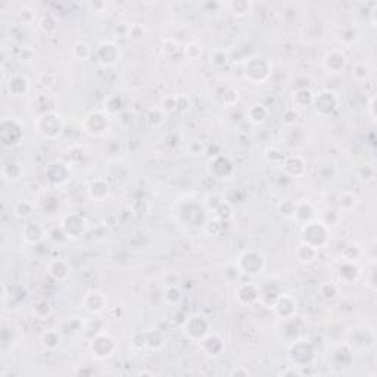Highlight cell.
Returning <instances> with one entry per match:
<instances>
[{"label":"cell","instance_id":"cell-17","mask_svg":"<svg viewBox=\"0 0 377 377\" xmlns=\"http://www.w3.org/2000/svg\"><path fill=\"white\" fill-rule=\"evenodd\" d=\"M15 214L18 217H23V218L30 217L33 214V205L30 202H27V200H21V202H18L15 205Z\"/></svg>","mask_w":377,"mask_h":377},{"label":"cell","instance_id":"cell-10","mask_svg":"<svg viewBox=\"0 0 377 377\" xmlns=\"http://www.w3.org/2000/svg\"><path fill=\"white\" fill-rule=\"evenodd\" d=\"M237 298L242 304H254L255 301H259V290L254 284H245L239 289Z\"/></svg>","mask_w":377,"mask_h":377},{"label":"cell","instance_id":"cell-25","mask_svg":"<svg viewBox=\"0 0 377 377\" xmlns=\"http://www.w3.org/2000/svg\"><path fill=\"white\" fill-rule=\"evenodd\" d=\"M87 6L93 12H103V9H105L108 5H106L105 2H89Z\"/></svg>","mask_w":377,"mask_h":377},{"label":"cell","instance_id":"cell-21","mask_svg":"<svg viewBox=\"0 0 377 377\" xmlns=\"http://www.w3.org/2000/svg\"><path fill=\"white\" fill-rule=\"evenodd\" d=\"M34 11L28 6H23L19 9V19L23 21L24 24H31L34 21Z\"/></svg>","mask_w":377,"mask_h":377},{"label":"cell","instance_id":"cell-8","mask_svg":"<svg viewBox=\"0 0 377 377\" xmlns=\"http://www.w3.org/2000/svg\"><path fill=\"white\" fill-rule=\"evenodd\" d=\"M316 103V109L321 115H327L333 109H334V100H333V93L329 92H323L320 93L317 97H314L312 100Z\"/></svg>","mask_w":377,"mask_h":377},{"label":"cell","instance_id":"cell-15","mask_svg":"<svg viewBox=\"0 0 377 377\" xmlns=\"http://www.w3.org/2000/svg\"><path fill=\"white\" fill-rule=\"evenodd\" d=\"M72 53L78 60H86L92 55V47L86 41H78V43H75V46L72 49Z\"/></svg>","mask_w":377,"mask_h":377},{"label":"cell","instance_id":"cell-12","mask_svg":"<svg viewBox=\"0 0 377 377\" xmlns=\"http://www.w3.org/2000/svg\"><path fill=\"white\" fill-rule=\"evenodd\" d=\"M317 247L311 246V245H306V243H302L301 246L298 247L296 250V257L298 259L302 262V264H311L314 262L316 258H317Z\"/></svg>","mask_w":377,"mask_h":377},{"label":"cell","instance_id":"cell-1","mask_svg":"<svg viewBox=\"0 0 377 377\" xmlns=\"http://www.w3.org/2000/svg\"><path fill=\"white\" fill-rule=\"evenodd\" d=\"M34 124L37 125V131L46 139L58 137L64 129V119L55 112H45L41 117H38Z\"/></svg>","mask_w":377,"mask_h":377},{"label":"cell","instance_id":"cell-18","mask_svg":"<svg viewBox=\"0 0 377 377\" xmlns=\"http://www.w3.org/2000/svg\"><path fill=\"white\" fill-rule=\"evenodd\" d=\"M38 25H40V28H41L43 31H46V33H50L52 30L56 28V23H55V19H53L50 15H45V16L38 21Z\"/></svg>","mask_w":377,"mask_h":377},{"label":"cell","instance_id":"cell-3","mask_svg":"<svg viewBox=\"0 0 377 377\" xmlns=\"http://www.w3.org/2000/svg\"><path fill=\"white\" fill-rule=\"evenodd\" d=\"M239 270H242L245 274H250V276H257L261 273L262 267H264V259L261 257V254L255 252V250H246L239 257Z\"/></svg>","mask_w":377,"mask_h":377},{"label":"cell","instance_id":"cell-23","mask_svg":"<svg viewBox=\"0 0 377 377\" xmlns=\"http://www.w3.org/2000/svg\"><path fill=\"white\" fill-rule=\"evenodd\" d=\"M184 52H186V56L187 58L196 59L202 55V47L199 45H196V43H188L186 49H184Z\"/></svg>","mask_w":377,"mask_h":377},{"label":"cell","instance_id":"cell-6","mask_svg":"<svg viewBox=\"0 0 377 377\" xmlns=\"http://www.w3.org/2000/svg\"><path fill=\"white\" fill-rule=\"evenodd\" d=\"M106 115L103 114H100V112H92L90 115H87L86 118V129L89 133H92V134H100V133H103L108 127L106 125H100V122L102 124H105L108 122V119H106Z\"/></svg>","mask_w":377,"mask_h":377},{"label":"cell","instance_id":"cell-7","mask_svg":"<svg viewBox=\"0 0 377 377\" xmlns=\"http://www.w3.org/2000/svg\"><path fill=\"white\" fill-rule=\"evenodd\" d=\"M105 296L100 294V292H90L87 294V296L84 298V305H86V309L92 314H97L100 312L103 308H105Z\"/></svg>","mask_w":377,"mask_h":377},{"label":"cell","instance_id":"cell-13","mask_svg":"<svg viewBox=\"0 0 377 377\" xmlns=\"http://www.w3.org/2000/svg\"><path fill=\"white\" fill-rule=\"evenodd\" d=\"M89 193L92 196V199L94 200H102L105 199L109 193V186L106 184L103 180H96L90 184L89 187Z\"/></svg>","mask_w":377,"mask_h":377},{"label":"cell","instance_id":"cell-14","mask_svg":"<svg viewBox=\"0 0 377 377\" xmlns=\"http://www.w3.org/2000/svg\"><path fill=\"white\" fill-rule=\"evenodd\" d=\"M50 274L56 280H65L70 274V268L67 267V264L64 261H53L50 264Z\"/></svg>","mask_w":377,"mask_h":377},{"label":"cell","instance_id":"cell-11","mask_svg":"<svg viewBox=\"0 0 377 377\" xmlns=\"http://www.w3.org/2000/svg\"><path fill=\"white\" fill-rule=\"evenodd\" d=\"M43 237V230L34 223L27 224L23 228V239L27 243H37Z\"/></svg>","mask_w":377,"mask_h":377},{"label":"cell","instance_id":"cell-16","mask_svg":"<svg viewBox=\"0 0 377 377\" xmlns=\"http://www.w3.org/2000/svg\"><path fill=\"white\" fill-rule=\"evenodd\" d=\"M228 8L237 16H246L252 9V3L250 2H232L228 3Z\"/></svg>","mask_w":377,"mask_h":377},{"label":"cell","instance_id":"cell-19","mask_svg":"<svg viewBox=\"0 0 377 377\" xmlns=\"http://www.w3.org/2000/svg\"><path fill=\"white\" fill-rule=\"evenodd\" d=\"M144 34V27L140 24H130L129 28V37L130 38H134V40H140Z\"/></svg>","mask_w":377,"mask_h":377},{"label":"cell","instance_id":"cell-5","mask_svg":"<svg viewBox=\"0 0 377 377\" xmlns=\"http://www.w3.org/2000/svg\"><path fill=\"white\" fill-rule=\"evenodd\" d=\"M8 92L11 96L19 97V96H25L30 92V81L27 77L24 75H15L12 77L9 82H8Z\"/></svg>","mask_w":377,"mask_h":377},{"label":"cell","instance_id":"cell-2","mask_svg":"<svg viewBox=\"0 0 377 377\" xmlns=\"http://www.w3.org/2000/svg\"><path fill=\"white\" fill-rule=\"evenodd\" d=\"M327 239V228L320 221H309L305 224L302 230V243L311 245L314 247H320Z\"/></svg>","mask_w":377,"mask_h":377},{"label":"cell","instance_id":"cell-9","mask_svg":"<svg viewBox=\"0 0 377 377\" xmlns=\"http://www.w3.org/2000/svg\"><path fill=\"white\" fill-rule=\"evenodd\" d=\"M345 64H346V58H345V55L341 53V52H338V50H333L331 53H329L326 59H324V65H326V68L330 71V72H338V71H341L343 67H345Z\"/></svg>","mask_w":377,"mask_h":377},{"label":"cell","instance_id":"cell-22","mask_svg":"<svg viewBox=\"0 0 377 377\" xmlns=\"http://www.w3.org/2000/svg\"><path fill=\"white\" fill-rule=\"evenodd\" d=\"M252 108H254V111H257V115H249L250 121L255 122V124L264 122V121H265V115H267V111H265L261 105H254Z\"/></svg>","mask_w":377,"mask_h":377},{"label":"cell","instance_id":"cell-4","mask_svg":"<svg viewBox=\"0 0 377 377\" xmlns=\"http://www.w3.org/2000/svg\"><path fill=\"white\" fill-rule=\"evenodd\" d=\"M97 60L103 65V67H111L114 64H117L119 59V50H118L117 45L111 43V41H103L100 43V46L97 47Z\"/></svg>","mask_w":377,"mask_h":377},{"label":"cell","instance_id":"cell-20","mask_svg":"<svg viewBox=\"0 0 377 377\" xmlns=\"http://www.w3.org/2000/svg\"><path fill=\"white\" fill-rule=\"evenodd\" d=\"M279 208H280V214L284 215V217H287V218H292L295 217V208H296V205L292 203V202H289V200H283L282 203L279 205Z\"/></svg>","mask_w":377,"mask_h":377},{"label":"cell","instance_id":"cell-24","mask_svg":"<svg viewBox=\"0 0 377 377\" xmlns=\"http://www.w3.org/2000/svg\"><path fill=\"white\" fill-rule=\"evenodd\" d=\"M59 342V336L55 333V331H47L43 336V345L46 348H55L58 345Z\"/></svg>","mask_w":377,"mask_h":377}]
</instances>
